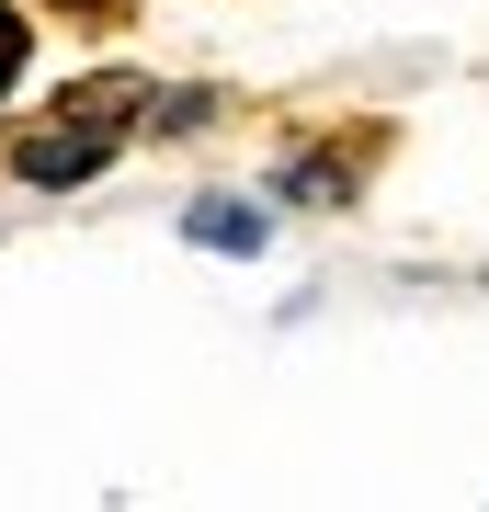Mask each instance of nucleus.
<instances>
[{"label": "nucleus", "mask_w": 489, "mask_h": 512, "mask_svg": "<svg viewBox=\"0 0 489 512\" xmlns=\"http://www.w3.org/2000/svg\"><path fill=\"white\" fill-rule=\"evenodd\" d=\"M205 114H217V92H205V80H182V92H148V137H194Z\"/></svg>", "instance_id": "4"}, {"label": "nucleus", "mask_w": 489, "mask_h": 512, "mask_svg": "<svg viewBox=\"0 0 489 512\" xmlns=\"http://www.w3.org/2000/svg\"><path fill=\"white\" fill-rule=\"evenodd\" d=\"M376 148H387V126H364L353 148L342 137H296L285 160H273V205H353L364 171H376Z\"/></svg>", "instance_id": "2"}, {"label": "nucleus", "mask_w": 489, "mask_h": 512, "mask_svg": "<svg viewBox=\"0 0 489 512\" xmlns=\"http://www.w3.org/2000/svg\"><path fill=\"white\" fill-rule=\"evenodd\" d=\"M46 12H80V23H103V35H114V23H137V0H46Z\"/></svg>", "instance_id": "6"}, {"label": "nucleus", "mask_w": 489, "mask_h": 512, "mask_svg": "<svg viewBox=\"0 0 489 512\" xmlns=\"http://www.w3.org/2000/svg\"><path fill=\"white\" fill-rule=\"evenodd\" d=\"M171 228H182V251H205V262H262L273 251V183L262 194H194Z\"/></svg>", "instance_id": "3"}, {"label": "nucleus", "mask_w": 489, "mask_h": 512, "mask_svg": "<svg viewBox=\"0 0 489 512\" xmlns=\"http://www.w3.org/2000/svg\"><path fill=\"white\" fill-rule=\"evenodd\" d=\"M148 92H160L148 69H91V80H69V92L46 103V126L12 137V183H23V194H80V183H103V171L126 160V137H148V126H126V114H148Z\"/></svg>", "instance_id": "1"}, {"label": "nucleus", "mask_w": 489, "mask_h": 512, "mask_svg": "<svg viewBox=\"0 0 489 512\" xmlns=\"http://www.w3.org/2000/svg\"><path fill=\"white\" fill-rule=\"evenodd\" d=\"M23 69H35V12H23V0H0V103L23 92Z\"/></svg>", "instance_id": "5"}]
</instances>
